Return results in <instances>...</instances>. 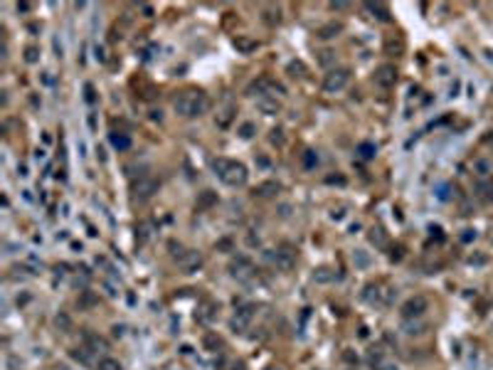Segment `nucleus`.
I'll return each instance as SVG.
<instances>
[{
    "label": "nucleus",
    "instance_id": "1",
    "mask_svg": "<svg viewBox=\"0 0 493 370\" xmlns=\"http://www.w3.org/2000/svg\"><path fill=\"white\" fill-rule=\"evenodd\" d=\"M173 109L183 119H195V116H203L210 109V99L203 91H198V89H185V91H180L175 96Z\"/></svg>",
    "mask_w": 493,
    "mask_h": 370
},
{
    "label": "nucleus",
    "instance_id": "2",
    "mask_svg": "<svg viewBox=\"0 0 493 370\" xmlns=\"http://www.w3.org/2000/svg\"><path fill=\"white\" fill-rule=\"evenodd\" d=\"M212 168H214V173L219 175V180L227 183V185H232V188L244 185L247 178H249L247 168H244L242 163H237V160H229V158H214V160H212Z\"/></svg>",
    "mask_w": 493,
    "mask_h": 370
},
{
    "label": "nucleus",
    "instance_id": "3",
    "mask_svg": "<svg viewBox=\"0 0 493 370\" xmlns=\"http://www.w3.org/2000/svg\"><path fill=\"white\" fill-rule=\"evenodd\" d=\"M131 193H134V200L145 203V200H150V198L158 193V180H155V178H150V175H141V178L134 183Z\"/></svg>",
    "mask_w": 493,
    "mask_h": 370
},
{
    "label": "nucleus",
    "instance_id": "4",
    "mask_svg": "<svg viewBox=\"0 0 493 370\" xmlns=\"http://www.w3.org/2000/svg\"><path fill=\"white\" fill-rule=\"evenodd\" d=\"M351 81V70H346V67H341V70H331V72L326 74V79H323V89L328 91V94H333V91H341V89H346V84Z\"/></svg>",
    "mask_w": 493,
    "mask_h": 370
},
{
    "label": "nucleus",
    "instance_id": "5",
    "mask_svg": "<svg viewBox=\"0 0 493 370\" xmlns=\"http://www.w3.org/2000/svg\"><path fill=\"white\" fill-rule=\"evenodd\" d=\"M426 308H429V301H426L424 296L417 294V296H410V298L402 303V308H400V311H402V316H405V318H420Z\"/></svg>",
    "mask_w": 493,
    "mask_h": 370
},
{
    "label": "nucleus",
    "instance_id": "6",
    "mask_svg": "<svg viewBox=\"0 0 493 370\" xmlns=\"http://www.w3.org/2000/svg\"><path fill=\"white\" fill-rule=\"evenodd\" d=\"M375 84L382 89H390L397 84V67L395 65H380L375 70Z\"/></svg>",
    "mask_w": 493,
    "mask_h": 370
},
{
    "label": "nucleus",
    "instance_id": "7",
    "mask_svg": "<svg viewBox=\"0 0 493 370\" xmlns=\"http://www.w3.org/2000/svg\"><path fill=\"white\" fill-rule=\"evenodd\" d=\"M203 254L200 252H195V249H188V252H183L180 257H178V264H180V269L185 272V274H193V272H198L200 267H203Z\"/></svg>",
    "mask_w": 493,
    "mask_h": 370
},
{
    "label": "nucleus",
    "instance_id": "8",
    "mask_svg": "<svg viewBox=\"0 0 493 370\" xmlns=\"http://www.w3.org/2000/svg\"><path fill=\"white\" fill-rule=\"evenodd\" d=\"M272 259H274V264H277L282 272H288V269H293V264H296V252H293L288 244H283L282 249H277V254H274Z\"/></svg>",
    "mask_w": 493,
    "mask_h": 370
},
{
    "label": "nucleus",
    "instance_id": "9",
    "mask_svg": "<svg viewBox=\"0 0 493 370\" xmlns=\"http://www.w3.org/2000/svg\"><path fill=\"white\" fill-rule=\"evenodd\" d=\"M252 316H254V308H252V306L239 308V311L234 313V318H232V328H234V331H244V328L249 326Z\"/></svg>",
    "mask_w": 493,
    "mask_h": 370
},
{
    "label": "nucleus",
    "instance_id": "10",
    "mask_svg": "<svg viewBox=\"0 0 493 370\" xmlns=\"http://www.w3.org/2000/svg\"><path fill=\"white\" fill-rule=\"evenodd\" d=\"M84 346H86V351L89 353H99V351H109V343L101 338V336H96V333H91V331H86L84 333Z\"/></svg>",
    "mask_w": 493,
    "mask_h": 370
},
{
    "label": "nucleus",
    "instance_id": "11",
    "mask_svg": "<svg viewBox=\"0 0 493 370\" xmlns=\"http://www.w3.org/2000/svg\"><path fill=\"white\" fill-rule=\"evenodd\" d=\"M229 272H232V277L244 279V277H249V274H252V262H249L247 257H237V259L229 264Z\"/></svg>",
    "mask_w": 493,
    "mask_h": 370
},
{
    "label": "nucleus",
    "instance_id": "12",
    "mask_svg": "<svg viewBox=\"0 0 493 370\" xmlns=\"http://www.w3.org/2000/svg\"><path fill=\"white\" fill-rule=\"evenodd\" d=\"M338 32H343V22H326V25H321L318 27V32H316V37H321V40H331V37H336Z\"/></svg>",
    "mask_w": 493,
    "mask_h": 370
},
{
    "label": "nucleus",
    "instance_id": "13",
    "mask_svg": "<svg viewBox=\"0 0 493 370\" xmlns=\"http://www.w3.org/2000/svg\"><path fill=\"white\" fill-rule=\"evenodd\" d=\"M257 47H259V42H257V40H252V37H244V35L234 37V50H237V52H242V55H252Z\"/></svg>",
    "mask_w": 493,
    "mask_h": 370
},
{
    "label": "nucleus",
    "instance_id": "14",
    "mask_svg": "<svg viewBox=\"0 0 493 370\" xmlns=\"http://www.w3.org/2000/svg\"><path fill=\"white\" fill-rule=\"evenodd\" d=\"M476 195L484 203H493V180H476Z\"/></svg>",
    "mask_w": 493,
    "mask_h": 370
},
{
    "label": "nucleus",
    "instance_id": "15",
    "mask_svg": "<svg viewBox=\"0 0 493 370\" xmlns=\"http://www.w3.org/2000/svg\"><path fill=\"white\" fill-rule=\"evenodd\" d=\"M262 20L269 25V27H274V25H279L282 22V7H274V5H267L264 10H262Z\"/></svg>",
    "mask_w": 493,
    "mask_h": 370
},
{
    "label": "nucleus",
    "instance_id": "16",
    "mask_svg": "<svg viewBox=\"0 0 493 370\" xmlns=\"http://www.w3.org/2000/svg\"><path fill=\"white\" fill-rule=\"evenodd\" d=\"M279 190H282V185H279L277 180H264V183L257 185V195H259V198H274Z\"/></svg>",
    "mask_w": 493,
    "mask_h": 370
},
{
    "label": "nucleus",
    "instance_id": "17",
    "mask_svg": "<svg viewBox=\"0 0 493 370\" xmlns=\"http://www.w3.org/2000/svg\"><path fill=\"white\" fill-rule=\"evenodd\" d=\"M365 7H367V12H372V17H377V20H382V22L390 20V7H387L385 2H367Z\"/></svg>",
    "mask_w": 493,
    "mask_h": 370
},
{
    "label": "nucleus",
    "instance_id": "18",
    "mask_svg": "<svg viewBox=\"0 0 493 370\" xmlns=\"http://www.w3.org/2000/svg\"><path fill=\"white\" fill-rule=\"evenodd\" d=\"M109 141H111V146L116 148V150H129V148H131V136H126V134H121V131H114V134L109 136Z\"/></svg>",
    "mask_w": 493,
    "mask_h": 370
},
{
    "label": "nucleus",
    "instance_id": "19",
    "mask_svg": "<svg viewBox=\"0 0 493 370\" xmlns=\"http://www.w3.org/2000/svg\"><path fill=\"white\" fill-rule=\"evenodd\" d=\"M217 203V193H212V190H203L200 193V198H198V210H208Z\"/></svg>",
    "mask_w": 493,
    "mask_h": 370
},
{
    "label": "nucleus",
    "instance_id": "20",
    "mask_svg": "<svg viewBox=\"0 0 493 370\" xmlns=\"http://www.w3.org/2000/svg\"><path fill=\"white\" fill-rule=\"evenodd\" d=\"M474 173L479 175V180H486V178L491 175V163L484 160V158H479V160L474 163Z\"/></svg>",
    "mask_w": 493,
    "mask_h": 370
},
{
    "label": "nucleus",
    "instance_id": "21",
    "mask_svg": "<svg viewBox=\"0 0 493 370\" xmlns=\"http://www.w3.org/2000/svg\"><path fill=\"white\" fill-rule=\"evenodd\" d=\"M375 153H377V146H375V144H370V141H365V144H360V146H357V155H360L362 160H372V158H375Z\"/></svg>",
    "mask_w": 493,
    "mask_h": 370
},
{
    "label": "nucleus",
    "instance_id": "22",
    "mask_svg": "<svg viewBox=\"0 0 493 370\" xmlns=\"http://www.w3.org/2000/svg\"><path fill=\"white\" fill-rule=\"evenodd\" d=\"M385 50H387V55H395V57H397V55H402L405 45H402V40H400V37H397V40H395V37H390V40L385 42Z\"/></svg>",
    "mask_w": 493,
    "mask_h": 370
},
{
    "label": "nucleus",
    "instance_id": "23",
    "mask_svg": "<svg viewBox=\"0 0 493 370\" xmlns=\"http://www.w3.org/2000/svg\"><path fill=\"white\" fill-rule=\"evenodd\" d=\"M232 119H234V106H227L222 114H217V126H219V129H227Z\"/></svg>",
    "mask_w": 493,
    "mask_h": 370
},
{
    "label": "nucleus",
    "instance_id": "24",
    "mask_svg": "<svg viewBox=\"0 0 493 370\" xmlns=\"http://www.w3.org/2000/svg\"><path fill=\"white\" fill-rule=\"evenodd\" d=\"M313 279H316L318 284H326V282H333V279H336V274H333L328 267H321V269H316V272H313Z\"/></svg>",
    "mask_w": 493,
    "mask_h": 370
},
{
    "label": "nucleus",
    "instance_id": "25",
    "mask_svg": "<svg viewBox=\"0 0 493 370\" xmlns=\"http://www.w3.org/2000/svg\"><path fill=\"white\" fill-rule=\"evenodd\" d=\"M286 72L291 74V76H306V65L301 62V60H296V62H288V67H286Z\"/></svg>",
    "mask_w": 493,
    "mask_h": 370
},
{
    "label": "nucleus",
    "instance_id": "26",
    "mask_svg": "<svg viewBox=\"0 0 493 370\" xmlns=\"http://www.w3.org/2000/svg\"><path fill=\"white\" fill-rule=\"evenodd\" d=\"M55 326H57L60 331H65V333H67V331L71 328V318L65 313V311H60V313L55 316Z\"/></svg>",
    "mask_w": 493,
    "mask_h": 370
},
{
    "label": "nucleus",
    "instance_id": "27",
    "mask_svg": "<svg viewBox=\"0 0 493 370\" xmlns=\"http://www.w3.org/2000/svg\"><path fill=\"white\" fill-rule=\"evenodd\" d=\"M301 163H303V168H306V170L316 168V165H318V153H316V150H306V153H303V158H301Z\"/></svg>",
    "mask_w": 493,
    "mask_h": 370
},
{
    "label": "nucleus",
    "instance_id": "28",
    "mask_svg": "<svg viewBox=\"0 0 493 370\" xmlns=\"http://www.w3.org/2000/svg\"><path fill=\"white\" fill-rule=\"evenodd\" d=\"M259 109H262L264 114H277V111H279V104L272 101V99H267V96H262V99H259Z\"/></svg>",
    "mask_w": 493,
    "mask_h": 370
},
{
    "label": "nucleus",
    "instance_id": "29",
    "mask_svg": "<svg viewBox=\"0 0 493 370\" xmlns=\"http://www.w3.org/2000/svg\"><path fill=\"white\" fill-rule=\"evenodd\" d=\"M237 134H239V139H244V141H247V139H252V136L257 134V126H254L252 121H244V124L239 126V131H237Z\"/></svg>",
    "mask_w": 493,
    "mask_h": 370
},
{
    "label": "nucleus",
    "instance_id": "30",
    "mask_svg": "<svg viewBox=\"0 0 493 370\" xmlns=\"http://www.w3.org/2000/svg\"><path fill=\"white\" fill-rule=\"evenodd\" d=\"M96 368L99 370H124L121 368V363H119V361H114V358H101Z\"/></svg>",
    "mask_w": 493,
    "mask_h": 370
},
{
    "label": "nucleus",
    "instance_id": "31",
    "mask_svg": "<svg viewBox=\"0 0 493 370\" xmlns=\"http://www.w3.org/2000/svg\"><path fill=\"white\" fill-rule=\"evenodd\" d=\"M37 60H40V50H37V47H32V45H30V47H25V62H27V65H35Z\"/></svg>",
    "mask_w": 493,
    "mask_h": 370
},
{
    "label": "nucleus",
    "instance_id": "32",
    "mask_svg": "<svg viewBox=\"0 0 493 370\" xmlns=\"http://www.w3.org/2000/svg\"><path fill=\"white\" fill-rule=\"evenodd\" d=\"M203 343H205V348H210V351H217V348L222 346V341H219L217 336H212V333H205Z\"/></svg>",
    "mask_w": 493,
    "mask_h": 370
},
{
    "label": "nucleus",
    "instance_id": "33",
    "mask_svg": "<svg viewBox=\"0 0 493 370\" xmlns=\"http://www.w3.org/2000/svg\"><path fill=\"white\" fill-rule=\"evenodd\" d=\"M232 247H234V244H232V239H227V237H224V239H219V242L214 244V249H217V252H232Z\"/></svg>",
    "mask_w": 493,
    "mask_h": 370
},
{
    "label": "nucleus",
    "instance_id": "34",
    "mask_svg": "<svg viewBox=\"0 0 493 370\" xmlns=\"http://www.w3.org/2000/svg\"><path fill=\"white\" fill-rule=\"evenodd\" d=\"M331 62H336V52L323 50V52H321V65H331Z\"/></svg>",
    "mask_w": 493,
    "mask_h": 370
},
{
    "label": "nucleus",
    "instance_id": "35",
    "mask_svg": "<svg viewBox=\"0 0 493 370\" xmlns=\"http://www.w3.org/2000/svg\"><path fill=\"white\" fill-rule=\"evenodd\" d=\"M139 237H141V242H145V239L150 237V224H148V222H143L141 227H139Z\"/></svg>",
    "mask_w": 493,
    "mask_h": 370
},
{
    "label": "nucleus",
    "instance_id": "36",
    "mask_svg": "<svg viewBox=\"0 0 493 370\" xmlns=\"http://www.w3.org/2000/svg\"><path fill=\"white\" fill-rule=\"evenodd\" d=\"M269 139H272V144H279V146H282V144H283V131H282V129H274Z\"/></svg>",
    "mask_w": 493,
    "mask_h": 370
},
{
    "label": "nucleus",
    "instance_id": "37",
    "mask_svg": "<svg viewBox=\"0 0 493 370\" xmlns=\"http://www.w3.org/2000/svg\"><path fill=\"white\" fill-rule=\"evenodd\" d=\"M214 308H217L214 303H205V313H203V318H205V321L214 318Z\"/></svg>",
    "mask_w": 493,
    "mask_h": 370
},
{
    "label": "nucleus",
    "instance_id": "38",
    "mask_svg": "<svg viewBox=\"0 0 493 370\" xmlns=\"http://www.w3.org/2000/svg\"><path fill=\"white\" fill-rule=\"evenodd\" d=\"M474 239H476V229H464L461 242H474Z\"/></svg>",
    "mask_w": 493,
    "mask_h": 370
},
{
    "label": "nucleus",
    "instance_id": "39",
    "mask_svg": "<svg viewBox=\"0 0 493 370\" xmlns=\"http://www.w3.org/2000/svg\"><path fill=\"white\" fill-rule=\"evenodd\" d=\"M81 351H84V348H81ZM81 351H74L71 356H74L79 363H89V356H86V353H81Z\"/></svg>",
    "mask_w": 493,
    "mask_h": 370
},
{
    "label": "nucleus",
    "instance_id": "40",
    "mask_svg": "<svg viewBox=\"0 0 493 370\" xmlns=\"http://www.w3.org/2000/svg\"><path fill=\"white\" fill-rule=\"evenodd\" d=\"M84 91H86V101L91 104V101L96 99V96H94V86H91V84H86V86H84Z\"/></svg>",
    "mask_w": 493,
    "mask_h": 370
},
{
    "label": "nucleus",
    "instance_id": "41",
    "mask_svg": "<svg viewBox=\"0 0 493 370\" xmlns=\"http://www.w3.org/2000/svg\"><path fill=\"white\" fill-rule=\"evenodd\" d=\"M352 259H355V262H357L360 267H365V264H367V257H365L362 252H355V257H352Z\"/></svg>",
    "mask_w": 493,
    "mask_h": 370
},
{
    "label": "nucleus",
    "instance_id": "42",
    "mask_svg": "<svg viewBox=\"0 0 493 370\" xmlns=\"http://www.w3.org/2000/svg\"><path fill=\"white\" fill-rule=\"evenodd\" d=\"M370 239H372V242H377V244H382V234H380V229H372Z\"/></svg>",
    "mask_w": 493,
    "mask_h": 370
},
{
    "label": "nucleus",
    "instance_id": "43",
    "mask_svg": "<svg viewBox=\"0 0 493 370\" xmlns=\"http://www.w3.org/2000/svg\"><path fill=\"white\" fill-rule=\"evenodd\" d=\"M343 7H348L346 2H331V10H343Z\"/></svg>",
    "mask_w": 493,
    "mask_h": 370
},
{
    "label": "nucleus",
    "instance_id": "44",
    "mask_svg": "<svg viewBox=\"0 0 493 370\" xmlns=\"http://www.w3.org/2000/svg\"><path fill=\"white\" fill-rule=\"evenodd\" d=\"M96 60H101V62L106 60V55H104V47H96Z\"/></svg>",
    "mask_w": 493,
    "mask_h": 370
},
{
    "label": "nucleus",
    "instance_id": "45",
    "mask_svg": "<svg viewBox=\"0 0 493 370\" xmlns=\"http://www.w3.org/2000/svg\"><path fill=\"white\" fill-rule=\"evenodd\" d=\"M328 183H338V185H343V183H346V178H341V175H338V178H333V175H331V178H328Z\"/></svg>",
    "mask_w": 493,
    "mask_h": 370
},
{
    "label": "nucleus",
    "instance_id": "46",
    "mask_svg": "<svg viewBox=\"0 0 493 370\" xmlns=\"http://www.w3.org/2000/svg\"><path fill=\"white\" fill-rule=\"evenodd\" d=\"M150 119H153V121H160L163 116H160V111H150Z\"/></svg>",
    "mask_w": 493,
    "mask_h": 370
},
{
    "label": "nucleus",
    "instance_id": "47",
    "mask_svg": "<svg viewBox=\"0 0 493 370\" xmlns=\"http://www.w3.org/2000/svg\"><path fill=\"white\" fill-rule=\"evenodd\" d=\"M141 10H143V12H145V17H150V15H153V10H150L148 5H141Z\"/></svg>",
    "mask_w": 493,
    "mask_h": 370
},
{
    "label": "nucleus",
    "instance_id": "48",
    "mask_svg": "<svg viewBox=\"0 0 493 370\" xmlns=\"http://www.w3.org/2000/svg\"><path fill=\"white\" fill-rule=\"evenodd\" d=\"M17 10H22V12H25V10H30V5H27V2H17Z\"/></svg>",
    "mask_w": 493,
    "mask_h": 370
},
{
    "label": "nucleus",
    "instance_id": "49",
    "mask_svg": "<svg viewBox=\"0 0 493 370\" xmlns=\"http://www.w3.org/2000/svg\"><path fill=\"white\" fill-rule=\"evenodd\" d=\"M267 370H279V368H267Z\"/></svg>",
    "mask_w": 493,
    "mask_h": 370
}]
</instances>
